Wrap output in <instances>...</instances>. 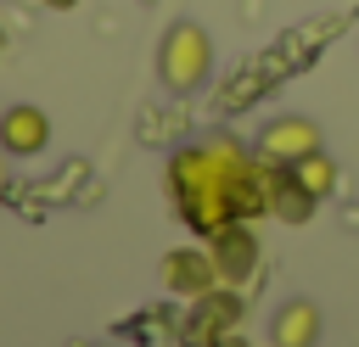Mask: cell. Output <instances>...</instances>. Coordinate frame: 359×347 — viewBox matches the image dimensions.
Here are the masks:
<instances>
[{
    "label": "cell",
    "mask_w": 359,
    "mask_h": 347,
    "mask_svg": "<svg viewBox=\"0 0 359 347\" xmlns=\"http://www.w3.org/2000/svg\"><path fill=\"white\" fill-rule=\"evenodd\" d=\"M168 190H174L180 218H185L191 229H202V235H219L224 224L241 218V213H236V196H230V179H224V168L213 162L208 146L180 151V157L168 162Z\"/></svg>",
    "instance_id": "6da1fadb"
},
{
    "label": "cell",
    "mask_w": 359,
    "mask_h": 347,
    "mask_svg": "<svg viewBox=\"0 0 359 347\" xmlns=\"http://www.w3.org/2000/svg\"><path fill=\"white\" fill-rule=\"evenodd\" d=\"M208 241H213L208 252H213V263H219V280H230V285H236V280H247V274H252V263H258V241H252V229H247V224H224V229H219V235H208Z\"/></svg>",
    "instance_id": "277c9868"
},
{
    "label": "cell",
    "mask_w": 359,
    "mask_h": 347,
    "mask_svg": "<svg viewBox=\"0 0 359 347\" xmlns=\"http://www.w3.org/2000/svg\"><path fill=\"white\" fill-rule=\"evenodd\" d=\"M208 62H213V50H208V34H202L196 22L168 28L163 56H157V67H163V84H168V90H196V84L208 78Z\"/></svg>",
    "instance_id": "7a4b0ae2"
},
{
    "label": "cell",
    "mask_w": 359,
    "mask_h": 347,
    "mask_svg": "<svg viewBox=\"0 0 359 347\" xmlns=\"http://www.w3.org/2000/svg\"><path fill=\"white\" fill-rule=\"evenodd\" d=\"M0 185H6V162H0Z\"/></svg>",
    "instance_id": "8fae6325"
},
{
    "label": "cell",
    "mask_w": 359,
    "mask_h": 347,
    "mask_svg": "<svg viewBox=\"0 0 359 347\" xmlns=\"http://www.w3.org/2000/svg\"><path fill=\"white\" fill-rule=\"evenodd\" d=\"M45 6H56V11H62V6H73V0H45Z\"/></svg>",
    "instance_id": "30bf717a"
},
{
    "label": "cell",
    "mask_w": 359,
    "mask_h": 347,
    "mask_svg": "<svg viewBox=\"0 0 359 347\" xmlns=\"http://www.w3.org/2000/svg\"><path fill=\"white\" fill-rule=\"evenodd\" d=\"M314 201H320V196H314L292 168H280V162H275V174H269V213H275V218H286V224H303V218L314 213Z\"/></svg>",
    "instance_id": "52a82bcc"
},
{
    "label": "cell",
    "mask_w": 359,
    "mask_h": 347,
    "mask_svg": "<svg viewBox=\"0 0 359 347\" xmlns=\"http://www.w3.org/2000/svg\"><path fill=\"white\" fill-rule=\"evenodd\" d=\"M163 280H168V291L196 297V302H202V297L219 285V263H213V252H168Z\"/></svg>",
    "instance_id": "5b68a950"
},
{
    "label": "cell",
    "mask_w": 359,
    "mask_h": 347,
    "mask_svg": "<svg viewBox=\"0 0 359 347\" xmlns=\"http://www.w3.org/2000/svg\"><path fill=\"white\" fill-rule=\"evenodd\" d=\"M309 151H320V129H314L309 118H280V123H269L264 140H258V157H264V162H280V168H292V162L309 157Z\"/></svg>",
    "instance_id": "3957f363"
},
{
    "label": "cell",
    "mask_w": 359,
    "mask_h": 347,
    "mask_svg": "<svg viewBox=\"0 0 359 347\" xmlns=\"http://www.w3.org/2000/svg\"><path fill=\"white\" fill-rule=\"evenodd\" d=\"M292 174H297L314 196H331V190H337V162H331V157H320V151L297 157V162H292Z\"/></svg>",
    "instance_id": "9c48e42d"
},
{
    "label": "cell",
    "mask_w": 359,
    "mask_h": 347,
    "mask_svg": "<svg viewBox=\"0 0 359 347\" xmlns=\"http://www.w3.org/2000/svg\"><path fill=\"white\" fill-rule=\"evenodd\" d=\"M320 341V313L314 302H286L275 313V347H314Z\"/></svg>",
    "instance_id": "ba28073f"
},
{
    "label": "cell",
    "mask_w": 359,
    "mask_h": 347,
    "mask_svg": "<svg viewBox=\"0 0 359 347\" xmlns=\"http://www.w3.org/2000/svg\"><path fill=\"white\" fill-rule=\"evenodd\" d=\"M45 140H50V118L39 106H11L0 118V146L11 157H34V151H45Z\"/></svg>",
    "instance_id": "8992f818"
}]
</instances>
